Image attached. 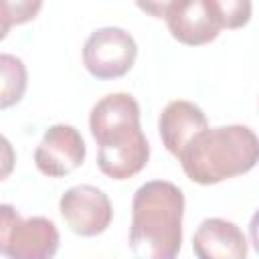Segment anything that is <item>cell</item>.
<instances>
[{
  "label": "cell",
  "instance_id": "3957f363",
  "mask_svg": "<svg viewBox=\"0 0 259 259\" xmlns=\"http://www.w3.org/2000/svg\"><path fill=\"white\" fill-rule=\"evenodd\" d=\"M138 45L134 36L119 26H103L93 30L83 45V65L87 73L99 81L119 79L134 67Z\"/></svg>",
  "mask_w": 259,
  "mask_h": 259
},
{
  "label": "cell",
  "instance_id": "277c9868",
  "mask_svg": "<svg viewBox=\"0 0 259 259\" xmlns=\"http://www.w3.org/2000/svg\"><path fill=\"white\" fill-rule=\"evenodd\" d=\"M59 210L67 227L79 237H97L111 225L113 208L103 190L91 184H77L63 192Z\"/></svg>",
  "mask_w": 259,
  "mask_h": 259
},
{
  "label": "cell",
  "instance_id": "8fae6325",
  "mask_svg": "<svg viewBox=\"0 0 259 259\" xmlns=\"http://www.w3.org/2000/svg\"><path fill=\"white\" fill-rule=\"evenodd\" d=\"M148 158H150V144L144 132H138L136 136L117 144L99 146L97 150L99 170L113 180H127L140 174L146 168Z\"/></svg>",
  "mask_w": 259,
  "mask_h": 259
},
{
  "label": "cell",
  "instance_id": "5bb4252c",
  "mask_svg": "<svg viewBox=\"0 0 259 259\" xmlns=\"http://www.w3.org/2000/svg\"><path fill=\"white\" fill-rule=\"evenodd\" d=\"M18 210L12 206V204H0V255L4 257V251H6V241H8V235L12 231V225L18 221Z\"/></svg>",
  "mask_w": 259,
  "mask_h": 259
},
{
  "label": "cell",
  "instance_id": "8992f818",
  "mask_svg": "<svg viewBox=\"0 0 259 259\" xmlns=\"http://www.w3.org/2000/svg\"><path fill=\"white\" fill-rule=\"evenodd\" d=\"M87 156L83 136L67 123L51 125L34 150V164L49 178H63L75 172Z\"/></svg>",
  "mask_w": 259,
  "mask_h": 259
},
{
  "label": "cell",
  "instance_id": "30bf717a",
  "mask_svg": "<svg viewBox=\"0 0 259 259\" xmlns=\"http://www.w3.org/2000/svg\"><path fill=\"white\" fill-rule=\"evenodd\" d=\"M204 130H208V119L204 111L186 99L170 101L158 119V134L164 148L172 156H180V152Z\"/></svg>",
  "mask_w": 259,
  "mask_h": 259
},
{
  "label": "cell",
  "instance_id": "6da1fadb",
  "mask_svg": "<svg viewBox=\"0 0 259 259\" xmlns=\"http://www.w3.org/2000/svg\"><path fill=\"white\" fill-rule=\"evenodd\" d=\"M184 194L168 180L142 184L132 198L130 249L136 259H176L182 247Z\"/></svg>",
  "mask_w": 259,
  "mask_h": 259
},
{
  "label": "cell",
  "instance_id": "52a82bcc",
  "mask_svg": "<svg viewBox=\"0 0 259 259\" xmlns=\"http://www.w3.org/2000/svg\"><path fill=\"white\" fill-rule=\"evenodd\" d=\"M164 20L174 40L186 47H202L212 42L221 28L214 0L168 2Z\"/></svg>",
  "mask_w": 259,
  "mask_h": 259
},
{
  "label": "cell",
  "instance_id": "e0dca14e",
  "mask_svg": "<svg viewBox=\"0 0 259 259\" xmlns=\"http://www.w3.org/2000/svg\"><path fill=\"white\" fill-rule=\"evenodd\" d=\"M142 10H146V12H150L152 16H156V18H164V12H166V6H168V2H140L138 4Z\"/></svg>",
  "mask_w": 259,
  "mask_h": 259
},
{
  "label": "cell",
  "instance_id": "7a4b0ae2",
  "mask_svg": "<svg viewBox=\"0 0 259 259\" xmlns=\"http://www.w3.org/2000/svg\"><path fill=\"white\" fill-rule=\"evenodd\" d=\"M259 160V142L249 125L233 123L208 127L178 156L184 174L202 186L247 174Z\"/></svg>",
  "mask_w": 259,
  "mask_h": 259
},
{
  "label": "cell",
  "instance_id": "9c48e42d",
  "mask_svg": "<svg viewBox=\"0 0 259 259\" xmlns=\"http://www.w3.org/2000/svg\"><path fill=\"white\" fill-rule=\"evenodd\" d=\"M192 251L196 259H247L249 245L245 233L233 221L210 217L198 225Z\"/></svg>",
  "mask_w": 259,
  "mask_h": 259
},
{
  "label": "cell",
  "instance_id": "4fadbf2b",
  "mask_svg": "<svg viewBox=\"0 0 259 259\" xmlns=\"http://www.w3.org/2000/svg\"><path fill=\"white\" fill-rule=\"evenodd\" d=\"M221 28H241L251 18V2L247 0H214Z\"/></svg>",
  "mask_w": 259,
  "mask_h": 259
},
{
  "label": "cell",
  "instance_id": "ba28073f",
  "mask_svg": "<svg viewBox=\"0 0 259 259\" xmlns=\"http://www.w3.org/2000/svg\"><path fill=\"white\" fill-rule=\"evenodd\" d=\"M59 229L47 217H30L12 225L6 241V259H53L59 251Z\"/></svg>",
  "mask_w": 259,
  "mask_h": 259
},
{
  "label": "cell",
  "instance_id": "7c38bea8",
  "mask_svg": "<svg viewBox=\"0 0 259 259\" xmlns=\"http://www.w3.org/2000/svg\"><path fill=\"white\" fill-rule=\"evenodd\" d=\"M26 85L28 73L22 59L8 53H0V111L20 103L26 93Z\"/></svg>",
  "mask_w": 259,
  "mask_h": 259
},
{
  "label": "cell",
  "instance_id": "2e32d148",
  "mask_svg": "<svg viewBox=\"0 0 259 259\" xmlns=\"http://www.w3.org/2000/svg\"><path fill=\"white\" fill-rule=\"evenodd\" d=\"M10 28H12V20H10V14L6 8V0H0V40L6 38Z\"/></svg>",
  "mask_w": 259,
  "mask_h": 259
},
{
  "label": "cell",
  "instance_id": "5b68a950",
  "mask_svg": "<svg viewBox=\"0 0 259 259\" xmlns=\"http://www.w3.org/2000/svg\"><path fill=\"white\" fill-rule=\"evenodd\" d=\"M89 130L97 146L123 142L140 127V105L130 93H109L101 97L89 113Z\"/></svg>",
  "mask_w": 259,
  "mask_h": 259
},
{
  "label": "cell",
  "instance_id": "9a60e30c",
  "mask_svg": "<svg viewBox=\"0 0 259 259\" xmlns=\"http://www.w3.org/2000/svg\"><path fill=\"white\" fill-rule=\"evenodd\" d=\"M14 166H16V152L8 142V138L0 134V182L14 172Z\"/></svg>",
  "mask_w": 259,
  "mask_h": 259
}]
</instances>
